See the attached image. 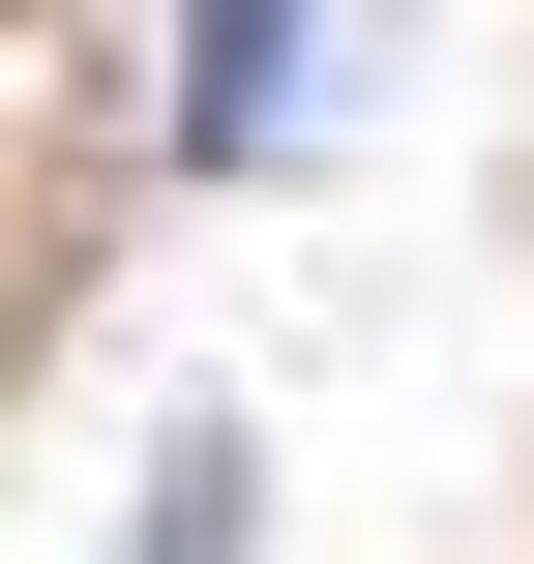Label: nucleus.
<instances>
[{"label": "nucleus", "instance_id": "obj_1", "mask_svg": "<svg viewBox=\"0 0 534 564\" xmlns=\"http://www.w3.org/2000/svg\"><path fill=\"white\" fill-rule=\"evenodd\" d=\"M386 59V0H178V149L208 178H268V149H327V89Z\"/></svg>", "mask_w": 534, "mask_h": 564}]
</instances>
